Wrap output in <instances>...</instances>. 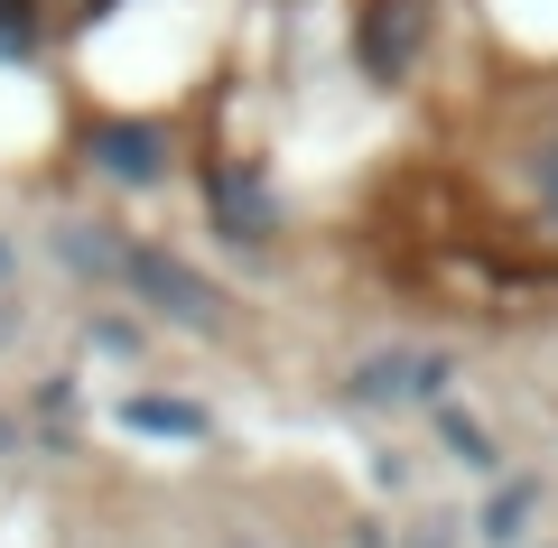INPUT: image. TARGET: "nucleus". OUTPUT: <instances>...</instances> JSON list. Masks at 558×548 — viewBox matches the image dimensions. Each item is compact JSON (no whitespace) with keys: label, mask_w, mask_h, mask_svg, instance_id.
<instances>
[{"label":"nucleus","mask_w":558,"mask_h":548,"mask_svg":"<svg viewBox=\"0 0 558 548\" xmlns=\"http://www.w3.org/2000/svg\"><path fill=\"white\" fill-rule=\"evenodd\" d=\"M112 10H131V0H0V38H75Z\"/></svg>","instance_id":"nucleus-1"}]
</instances>
